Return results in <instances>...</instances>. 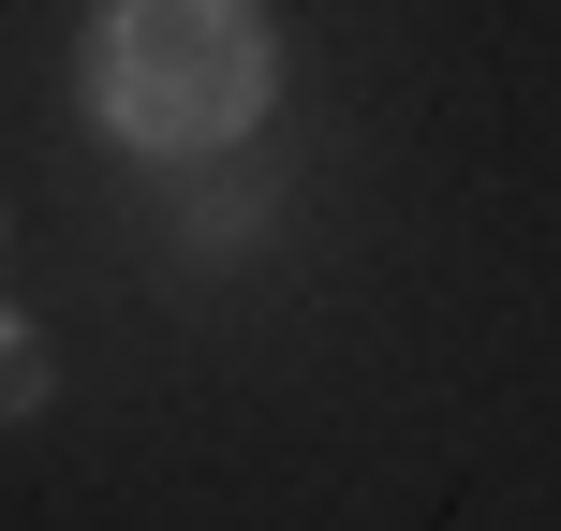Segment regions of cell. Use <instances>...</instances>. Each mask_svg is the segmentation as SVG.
Segmentation results:
<instances>
[{
	"instance_id": "obj_1",
	"label": "cell",
	"mask_w": 561,
	"mask_h": 531,
	"mask_svg": "<svg viewBox=\"0 0 561 531\" xmlns=\"http://www.w3.org/2000/svg\"><path fill=\"white\" fill-rule=\"evenodd\" d=\"M280 30L252 0H104L89 15V118L148 163H207L266 118Z\"/></svg>"
},
{
	"instance_id": "obj_2",
	"label": "cell",
	"mask_w": 561,
	"mask_h": 531,
	"mask_svg": "<svg viewBox=\"0 0 561 531\" xmlns=\"http://www.w3.org/2000/svg\"><path fill=\"white\" fill-rule=\"evenodd\" d=\"M59 399V355H45V325L30 310H0V414H45Z\"/></svg>"
}]
</instances>
